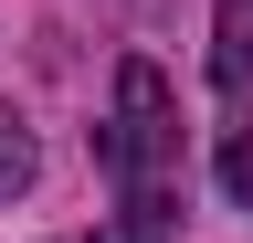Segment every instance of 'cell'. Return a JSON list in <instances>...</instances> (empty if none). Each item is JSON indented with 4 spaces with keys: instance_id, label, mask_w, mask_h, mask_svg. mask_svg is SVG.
<instances>
[{
    "instance_id": "cell-1",
    "label": "cell",
    "mask_w": 253,
    "mask_h": 243,
    "mask_svg": "<svg viewBox=\"0 0 253 243\" xmlns=\"http://www.w3.org/2000/svg\"><path fill=\"white\" fill-rule=\"evenodd\" d=\"M95 159H106V191H116L126 222H148V233L179 222V96L148 53L116 64V106L95 127Z\"/></svg>"
},
{
    "instance_id": "cell-2",
    "label": "cell",
    "mask_w": 253,
    "mask_h": 243,
    "mask_svg": "<svg viewBox=\"0 0 253 243\" xmlns=\"http://www.w3.org/2000/svg\"><path fill=\"white\" fill-rule=\"evenodd\" d=\"M211 96H221V191L253 211V0L211 11Z\"/></svg>"
},
{
    "instance_id": "cell-3",
    "label": "cell",
    "mask_w": 253,
    "mask_h": 243,
    "mask_svg": "<svg viewBox=\"0 0 253 243\" xmlns=\"http://www.w3.org/2000/svg\"><path fill=\"white\" fill-rule=\"evenodd\" d=\"M32 191V127H21V106H0V201Z\"/></svg>"
},
{
    "instance_id": "cell-4",
    "label": "cell",
    "mask_w": 253,
    "mask_h": 243,
    "mask_svg": "<svg viewBox=\"0 0 253 243\" xmlns=\"http://www.w3.org/2000/svg\"><path fill=\"white\" fill-rule=\"evenodd\" d=\"M95 243H169V233H148V222H106Z\"/></svg>"
}]
</instances>
